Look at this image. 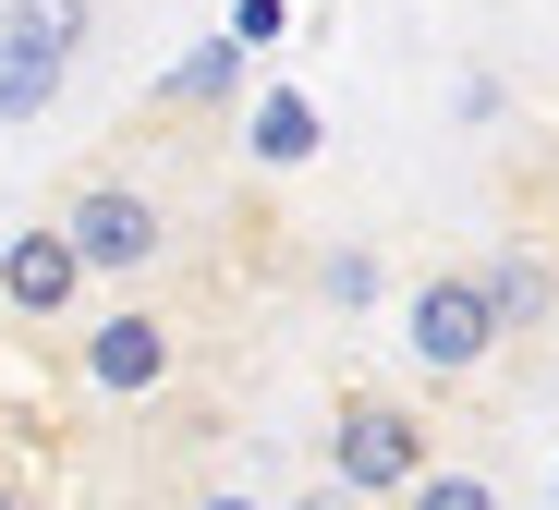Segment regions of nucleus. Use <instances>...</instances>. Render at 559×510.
I'll return each mask as SVG.
<instances>
[{
	"instance_id": "nucleus-1",
	"label": "nucleus",
	"mask_w": 559,
	"mask_h": 510,
	"mask_svg": "<svg viewBox=\"0 0 559 510\" xmlns=\"http://www.w3.org/2000/svg\"><path fill=\"white\" fill-rule=\"evenodd\" d=\"M426 462H438V426L414 414L402 389H341V401H329V474H341V486H365L378 510H390Z\"/></svg>"
},
{
	"instance_id": "nucleus-2",
	"label": "nucleus",
	"mask_w": 559,
	"mask_h": 510,
	"mask_svg": "<svg viewBox=\"0 0 559 510\" xmlns=\"http://www.w3.org/2000/svg\"><path fill=\"white\" fill-rule=\"evenodd\" d=\"M499 341H511V329H499V304H487V280H475V256H462V268H426V280L402 292V353H414L438 389L475 377Z\"/></svg>"
},
{
	"instance_id": "nucleus-3",
	"label": "nucleus",
	"mask_w": 559,
	"mask_h": 510,
	"mask_svg": "<svg viewBox=\"0 0 559 510\" xmlns=\"http://www.w3.org/2000/svg\"><path fill=\"white\" fill-rule=\"evenodd\" d=\"M49 220L73 232L85 280H146V268L170 256V207H158L146 182H122V170H98V182H73V194H61Z\"/></svg>"
},
{
	"instance_id": "nucleus-4",
	"label": "nucleus",
	"mask_w": 559,
	"mask_h": 510,
	"mask_svg": "<svg viewBox=\"0 0 559 510\" xmlns=\"http://www.w3.org/2000/svg\"><path fill=\"white\" fill-rule=\"evenodd\" d=\"M170 365H182V329L158 317L134 280H122L110 317H85V329H73V377L98 389V401H146V389H170Z\"/></svg>"
},
{
	"instance_id": "nucleus-5",
	"label": "nucleus",
	"mask_w": 559,
	"mask_h": 510,
	"mask_svg": "<svg viewBox=\"0 0 559 510\" xmlns=\"http://www.w3.org/2000/svg\"><path fill=\"white\" fill-rule=\"evenodd\" d=\"M85 292H98V280H85V256H73V232H61V220H25L13 244H0V317L61 329Z\"/></svg>"
},
{
	"instance_id": "nucleus-6",
	"label": "nucleus",
	"mask_w": 559,
	"mask_h": 510,
	"mask_svg": "<svg viewBox=\"0 0 559 510\" xmlns=\"http://www.w3.org/2000/svg\"><path fill=\"white\" fill-rule=\"evenodd\" d=\"M475 280H487V304H499V329H511V341L559 329V268H547L535 244H487V256H475Z\"/></svg>"
},
{
	"instance_id": "nucleus-7",
	"label": "nucleus",
	"mask_w": 559,
	"mask_h": 510,
	"mask_svg": "<svg viewBox=\"0 0 559 510\" xmlns=\"http://www.w3.org/2000/svg\"><path fill=\"white\" fill-rule=\"evenodd\" d=\"M0 37H25L49 61H85L98 49V0H0Z\"/></svg>"
},
{
	"instance_id": "nucleus-8",
	"label": "nucleus",
	"mask_w": 559,
	"mask_h": 510,
	"mask_svg": "<svg viewBox=\"0 0 559 510\" xmlns=\"http://www.w3.org/2000/svg\"><path fill=\"white\" fill-rule=\"evenodd\" d=\"M231 85H243V37H207L195 61H170V73H158V110H219Z\"/></svg>"
},
{
	"instance_id": "nucleus-9",
	"label": "nucleus",
	"mask_w": 559,
	"mask_h": 510,
	"mask_svg": "<svg viewBox=\"0 0 559 510\" xmlns=\"http://www.w3.org/2000/svg\"><path fill=\"white\" fill-rule=\"evenodd\" d=\"M61 73H73V61H49V49H25V37H0V122H37L49 97H61Z\"/></svg>"
},
{
	"instance_id": "nucleus-10",
	"label": "nucleus",
	"mask_w": 559,
	"mask_h": 510,
	"mask_svg": "<svg viewBox=\"0 0 559 510\" xmlns=\"http://www.w3.org/2000/svg\"><path fill=\"white\" fill-rule=\"evenodd\" d=\"M390 510H511V498H499V474H462V462H426V474H414V486H402Z\"/></svg>"
},
{
	"instance_id": "nucleus-11",
	"label": "nucleus",
	"mask_w": 559,
	"mask_h": 510,
	"mask_svg": "<svg viewBox=\"0 0 559 510\" xmlns=\"http://www.w3.org/2000/svg\"><path fill=\"white\" fill-rule=\"evenodd\" d=\"M255 158H267V170H293V158H317V97H293V85H280L267 110H255Z\"/></svg>"
},
{
	"instance_id": "nucleus-12",
	"label": "nucleus",
	"mask_w": 559,
	"mask_h": 510,
	"mask_svg": "<svg viewBox=\"0 0 559 510\" xmlns=\"http://www.w3.org/2000/svg\"><path fill=\"white\" fill-rule=\"evenodd\" d=\"M317 292H329V304H365V292H378V256H365V244H341V256L317 268Z\"/></svg>"
},
{
	"instance_id": "nucleus-13",
	"label": "nucleus",
	"mask_w": 559,
	"mask_h": 510,
	"mask_svg": "<svg viewBox=\"0 0 559 510\" xmlns=\"http://www.w3.org/2000/svg\"><path fill=\"white\" fill-rule=\"evenodd\" d=\"M293 510H378V498H365V486H341V474H317V486H305Z\"/></svg>"
},
{
	"instance_id": "nucleus-14",
	"label": "nucleus",
	"mask_w": 559,
	"mask_h": 510,
	"mask_svg": "<svg viewBox=\"0 0 559 510\" xmlns=\"http://www.w3.org/2000/svg\"><path fill=\"white\" fill-rule=\"evenodd\" d=\"M0 510H49V498H37V486H13V474H0Z\"/></svg>"
},
{
	"instance_id": "nucleus-15",
	"label": "nucleus",
	"mask_w": 559,
	"mask_h": 510,
	"mask_svg": "<svg viewBox=\"0 0 559 510\" xmlns=\"http://www.w3.org/2000/svg\"><path fill=\"white\" fill-rule=\"evenodd\" d=\"M195 510H255V498H243V486H207V498H195Z\"/></svg>"
}]
</instances>
